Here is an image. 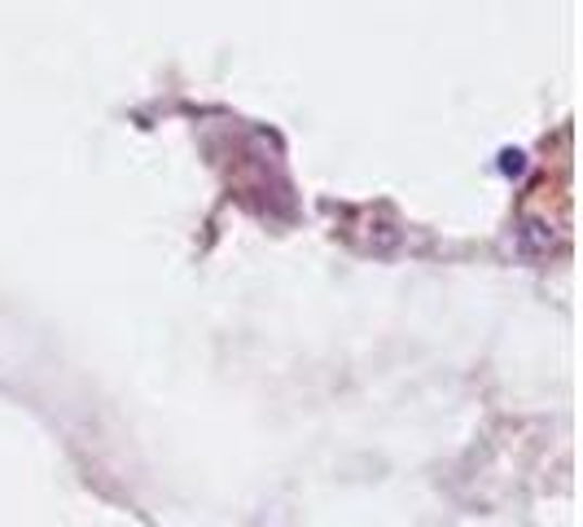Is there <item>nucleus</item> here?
I'll return each mask as SVG.
<instances>
[]
</instances>
